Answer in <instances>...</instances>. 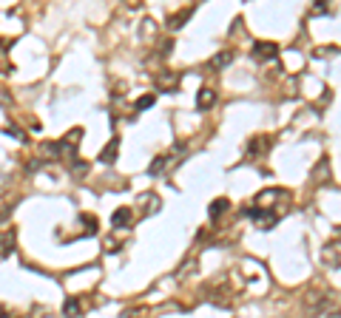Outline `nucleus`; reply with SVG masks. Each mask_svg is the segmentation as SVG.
I'll use <instances>...</instances> for the list:
<instances>
[{
    "instance_id": "obj_1",
    "label": "nucleus",
    "mask_w": 341,
    "mask_h": 318,
    "mask_svg": "<svg viewBox=\"0 0 341 318\" xmlns=\"http://www.w3.org/2000/svg\"><path fill=\"white\" fill-rule=\"evenodd\" d=\"M247 216L253 219L261 230H270V227L276 224V213H273V210H268V208H261V210L259 208H250V210H247Z\"/></svg>"
},
{
    "instance_id": "obj_2",
    "label": "nucleus",
    "mask_w": 341,
    "mask_h": 318,
    "mask_svg": "<svg viewBox=\"0 0 341 318\" xmlns=\"http://www.w3.org/2000/svg\"><path fill=\"white\" fill-rule=\"evenodd\" d=\"M191 15H194V6H185V9H182V12H176V15H171V17H168V29H171V31L182 29V23L188 20Z\"/></svg>"
},
{
    "instance_id": "obj_3",
    "label": "nucleus",
    "mask_w": 341,
    "mask_h": 318,
    "mask_svg": "<svg viewBox=\"0 0 341 318\" xmlns=\"http://www.w3.org/2000/svg\"><path fill=\"white\" fill-rule=\"evenodd\" d=\"M213 105H216V94H213L211 88H202V91H199V97H196V108L208 111V108H213Z\"/></svg>"
},
{
    "instance_id": "obj_4",
    "label": "nucleus",
    "mask_w": 341,
    "mask_h": 318,
    "mask_svg": "<svg viewBox=\"0 0 341 318\" xmlns=\"http://www.w3.org/2000/svg\"><path fill=\"white\" fill-rule=\"evenodd\" d=\"M15 242H17V233L15 230H6L3 236H0V256H3V259L15 250Z\"/></svg>"
},
{
    "instance_id": "obj_5",
    "label": "nucleus",
    "mask_w": 341,
    "mask_h": 318,
    "mask_svg": "<svg viewBox=\"0 0 341 318\" xmlns=\"http://www.w3.org/2000/svg\"><path fill=\"white\" fill-rule=\"evenodd\" d=\"M253 54H256L259 60H273V57L279 54V49H276V43H256Z\"/></svg>"
},
{
    "instance_id": "obj_6",
    "label": "nucleus",
    "mask_w": 341,
    "mask_h": 318,
    "mask_svg": "<svg viewBox=\"0 0 341 318\" xmlns=\"http://www.w3.org/2000/svg\"><path fill=\"white\" fill-rule=\"evenodd\" d=\"M117 148H120V142H117V139H111V142L100 151V162H102V165H111V162L117 159Z\"/></svg>"
},
{
    "instance_id": "obj_7",
    "label": "nucleus",
    "mask_w": 341,
    "mask_h": 318,
    "mask_svg": "<svg viewBox=\"0 0 341 318\" xmlns=\"http://www.w3.org/2000/svg\"><path fill=\"white\" fill-rule=\"evenodd\" d=\"M324 261L333 264V270H338V238H333V245L324 247Z\"/></svg>"
},
{
    "instance_id": "obj_8",
    "label": "nucleus",
    "mask_w": 341,
    "mask_h": 318,
    "mask_svg": "<svg viewBox=\"0 0 341 318\" xmlns=\"http://www.w3.org/2000/svg\"><path fill=\"white\" fill-rule=\"evenodd\" d=\"M111 224H114V227H125V224H131V210H128V208L114 210V216H111Z\"/></svg>"
},
{
    "instance_id": "obj_9",
    "label": "nucleus",
    "mask_w": 341,
    "mask_h": 318,
    "mask_svg": "<svg viewBox=\"0 0 341 318\" xmlns=\"http://www.w3.org/2000/svg\"><path fill=\"white\" fill-rule=\"evenodd\" d=\"M233 54L231 51H222V54H216V57L211 60V68H225V65H231Z\"/></svg>"
},
{
    "instance_id": "obj_10",
    "label": "nucleus",
    "mask_w": 341,
    "mask_h": 318,
    "mask_svg": "<svg viewBox=\"0 0 341 318\" xmlns=\"http://www.w3.org/2000/svg\"><path fill=\"white\" fill-rule=\"evenodd\" d=\"M63 312L68 318H74V315H80V301H77V298H68V301L63 304Z\"/></svg>"
},
{
    "instance_id": "obj_11",
    "label": "nucleus",
    "mask_w": 341,
    "mask_h": 318,
    "mask_svg": "<svg viewBox=\"0 0 341 318\" xmlns=\"http://www.w3.org/2000/svg\"><path fill=\"white\" fill-rule=\"evenodd\" d=\"M228 205H231L228 199H216V202L211 205V219H219V216H222V213L228 210Z\"/></svg>"
},
{
    "instance_id": "obj_12",
    "label": "nucleus",
    "mask_w": 341,
    "mask_h": 318,
    "mask_svg": "<svg viewBox=\"0 0 341 318\" xmlns=\"http://www.w3.org/2000/svg\"><path fill=\"white\" fill-rule=\"evenodd\" d=\"M165 165H168V156H157V159H154V165L148 168V174H151V176L162 174V168H165Z\"/></svg>"
},
{
    "instance_id": "obj_13",
    "label": "nucleus",
    "mask_w": 341,
    "mask_h": 318,
    "mask_svg": "<svg viewBox=\"0 0 341 318\" xmlns=\"http://www.w3.org/2000/svg\"><path fill=\"white\" fill-rule=\"evenodd\" d=\"M154 102H157V97H154V94H148V97H139V100H137V111H145V108H151Z\"/></svg>"
},
{
    "instance_id": "obj_14",
    "label": "nucleus",
    "mask_w": 341,
    "mask_h": 318,
    "mask_svg": "<svg viewBox=\"0 0 341 318\" xmlns=\"http://www.w3.org/2000/svg\"><path fill=\"white\" fill-rule=\"evenodd\" d=\"M139 315H142V310H139V307H137V310H125V312H123V315H120V318H139Z\"/></svg>"
},
{
    "instance_id": "obj_15",
    "label": "nucleus",
    "mask_w": 341,
    "mask_h": 318,
    "mask_svg": "<svg viewBox=\"0 0 341 318\" xmlns=\"http://www.w3.org/2000/svg\"><path fill=\"white\" fill-rule=\"evenodd\" d=\"M324 12H327V6H324V3H319V6H313V15H324Z\"/></svg>"
},
{
    "instance_id": "obj_16",
    "label": "nucleus",
    "mask_w": 341,
    "mask_h": 318,
    "mask_svg": "<svg viewBox=\"0 0 341 318\" xmlns=\"http://www.w3.org/2000/svg\"><path fill=\"white\" fill-rule=\"evenodd\" d=\"M0 318H9V315H6V310H0Z\"/></svg>"
}]
</instances>
